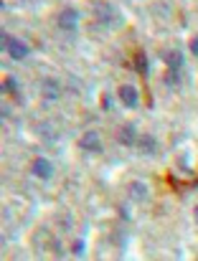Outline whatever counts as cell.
Returning a JSON list of instances; mask_svg holds the SVG:
<instances>
[{"mask_svg":"<svg viewBox=\"0 0 198 261\" xmlns=\"http://www.w3.org/2000/svg\"><path fill=\"white\" fill-rule=\"evenodd\" d=\"M0 41H3V48L8 51V56H10L13 61H26V59H28L31 48H28L20 38H13V36L3 33V36H0Z\"/></svg>","mask_w":198,"mask_h":261,"instance_id":"cell-1","label":"cell"},{"mask_svg":"<svg viewBox=\"0 0 198 261\" xmlns=\"http://www.w3.org/2000/svg\"><path fill=\"white\" fill-rule=\"evenodd\" d=\"M56 23H59L61 31H77V28H79V13H77L74 8H64V10L59 13Z\"/></svg>","mask_w":198,"mask_h":261,"instance_id":"cell-2","label":"cell"},{"mask_svg":"<svg viewBox=\"0 0 198 261\" xmlns=\"http://www.w3.org/2000/svg\"><path fill=\"white\" fill-rule=\"evenodd\" d=\"M137 127L132 124V122H127V124H122L119 127V132H117V142L122 145V147H135L137 145Z\"/></svg>","mask_w":198,"mask_h":261,"instance_id":"cell-3","label":"cell"},{"mask_svg":"<svg viewBox=\"0 0 198 261\" xmlns=\"http://www.w3.org/2000/svg\"><path fill=\"white\" fill-rule=\"evenodd\" d=\"M79 147L84 152H102V137H99L94 129H89V132H84L79 137Z\"/></svg>","mask_w":198,"mask_h":261,"instance_id":"cell-4","label":"cell"},{"mask_svg":"<svg viewBox=\"0 0 198 261\" xmlns=\"http://www.w3.org/2000/svg\"><path fill=\"white\" fill-rule=\"evenodd\" d=\"M117 94H119V99H122V104H125L127 109H135V107L140 104V91L132 87V84H122Z\"/></svg>","mask_w":198,"mask_h":261,"instance_id":"cell-5","label":"cell"},{"mask_svg":"<svg viewBox=\"0 0 198 261\" xmlns=\"http://www.w3.org/2000/svg\"><path fill=\"white\" fill-rule=\"evenodd\" d=\"M31 173L36 175V177H41V180H51V175H54V165H51L46 158H36V160L31 163Z\"/></svg>","mask_w":198,"mask_h":261,"instance_id":"cell-6","label":"cell"},{"mask_svg":"<svg viewBox=\"0 0 198 261\" xmlns=\"http://www.w3.org/2000/svg\"><path fill=\"white\" fill-rule=\"evenodd\" d=\"M94 15H97L99 23H104V25H114L117 23V10L109 5V3H102V5H97V10H94Z\"/></svg>","mask_w":198,"mask_h":261,"instance_id":"cell-7","label":"cell"},{"mask_svg":"<svg viewBox=\"0 0 198 261\" xmlns=\"http://www.w3.org/2000/svg\"><path fill=\"white\" fill-rule=\"evenodd\" d=\"M163 61H165L168 71H181V69H183V64H186V59H183V54H181L178 48H168V51H165V56H163Z\"/></svg>","mask_w":198,"mask_h":261,"instance_id":"cell-8","label":"cell"},{"mask_svg":"<svg viewBox=\"0 0 198 261\" xmlns=\"http://www.w3.org/2000/svg\"><path fill=\"white\" fill-rule=\"evenodd\" d=\"M59 94H61V87H59L56 79H43V84H41V96H43L46 101H56Z\"/></svg>","mask_w":198,"mask_h":261,"instance_id":"cell-9","label":"cell"},{"mask_svg":"<svg viewBox=\"0 0 198 261\" xmlns=\"http://www.w3.org/2000/svg\"><path fill=\"white\" fill-rule=\"evenodd\" d=\"M137 150H142L145 155H155L158 152V140L153 135H140L137 137Z\"/></svg>","mask_w":198,"mask_h":261,"instance_id":"cell-10","label":"cell"},{"mask_svg":"<svg viewBox=\"0 0 198 261\" xmlns=\"http://www.w3.org/2000/svg\"><path fill=\"white\" fill-rule=\"evenodd\" d=\"M147 195H150V190H147V185L142 180L130 182V198L132 200H147Z\"/></svg>","mask_w":198,"mask_h":261,"instance_id":"cell-11","label":"cell"},{"mask_svg":"<svg viewBox=\"0 0 198 261\" xmlns=\"http://www.w3.org/2000/svg\"><path fill=\"white\" fill-rule=\"evenodd\" d=\"M135 69L140 71V76H147V74H150V66H147V56H145L142 51H137V54H135Z\"/></svg>","mask_w":198,"mask_h":261,"instance_id":"cell-12","label":"cell"},{"mask_svg":"<svg viewBox=\"0 0 198 261\" xmlns=\"http://www.w3.org/2000/svg\"><path fill=\"white\" fill-rule=\"evenodd\" d=\"M3 89H5L8 94L18 96V91H20V87H18V79H15V76H5V82H3Z\"/></svg>","mask_w":198,"mask_h":261,"instance_id":"cell-13","label":"cell"},{"mask_svg":"<svg viewBox=\"0 0 198 261\" xmlns=\"http://www.w3.org/2000/svg\"><path fill=\"white\" fill-rule=\"evenodd\" d=\"M71 254H77V256H82V254H84V241H82V239L71 244Z\"/></svg>","mask_w":198,"mask_h":261,"instance_id":"cell-14","label":"cell"},{"mask_svg":"<svg viewBox=\"0 0 198 261\" xmlns=\"http://www.w3.org/2000/svg\"><path fill=\"white\" fill-rule=\"evenodd\" d=\"M165 82H168L170 87H176V84H178V71H168V74H165Z\"/></svg>","mask_w":198,"mask_h":261,"instance_id":"cell-15","label":"cell"},{"mask_svg":"<svg viewBox=\"0 0 198 261\" xmlns=\"http://www.w3.org/2000/svg\"><path fill=\"white\" fill-rule=\"evenodd\" d=\"M191 54H193V56H198V36H193V38H191Z\"/></svg>","mask_w":198,"mask_h":261,"instance_id":"cell-16","label":"cell"},{"mask_svg":"<svg viewBox=\"0 0 198 261\" xmlns=\"http://www.w3.org/2000/svg\"><path fill=\"white\" fill-rule=\"evenodd\" d=\"M102 101H104V104H102L104 109H109V107H112V96H109V94H104V96H102Z\"/></svg>","mask_w":198,"mask_h":261,"instance_id":"cell-17","label":"cell"},{"mask_svg":"<svg viewBox=\"0 0 198 261\" xmlns=\"http://www.w3.org/2000/svg\"><path fill=\"white\" fill-rule=\"evenodd\" d=\"M196 223H198V205H196Z\"/></svg>","mask_w":198,"mask_h":261,"instance_id":"cell-18","label":"cell"}]
</instances>
